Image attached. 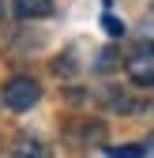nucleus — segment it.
<instances>
[{"label":"nucleus","instance_id":"f257e3e1","mask_svg":"<svg viewBox=\"0 0 154 158\" xmlns=\"http://www.w3.org/2000/svg\"><path fill=\"white\" fill-rule=\"evenodd\" d=\"M38 98H42V87L30 75H15V79L4 83V106L11 113H26L30 106H38Z\"/></svg>","mask_w":154,"mask_h":158},{"label":"nucleus","instance_id":"f03ea898","mask_svg":"<svg viewBox=\"0 0 154 158\" xmlns=\"http://www.w3.org/2000/svg\"><path fill=\"white\" fill-rule=\"evenodd\" d=\"M124 68H128V75H132V83L154 87V42H139L136 49L128 53Z\"/></svg>","mask_w":154,"mask_h":158},{"label":"nucleus","instance_id":"7ed1b4c3","mask_svg":"<svg viewBox=\"0 0 154 158\" xmlns=\"http://www.w3.org/2000/svg\"><path fill=\"white\" fill-rule=\"evenodd\" d=\"M53 11V0H15V15L19 19H42Z\"/></svg>","mask_w":154,"mask_h":158},{"label":"nucleus","instance_id":"20e7f679","mask_svg":"<svg viewBox=\"0 0 154 158\" xmlns=\"http://www.w3.org/2000/svg\"><path fill=\"white\" fill-rule=\"evenodd\" d=\"M117 64H120L117 49H102V56H98V64H94V68H98V72H113Z\"/></svg>","mask_w":154,"mask_h":158},{"label":"nucleus","instance_id":"39448f33","mask_svg":"<svg viewBox=\"0 0 154 158\" xmlns=\"http://www.w3.org/2000/svg\"><path fill=\"white\" fill-rule=\"evenodd\" d=\"M105 154H113V158H139L143 143H136V147H105Z\"/></svg>","mask_w":154,"mask_h":158},{"label":"nucleus","instance_id":"423d86ee","mask_svg":"<svg viewBox=\"0 0 154 158\" xmlns=\"http://www.w3.org/2000/svg\"><path fill=\"white\" fill-rule=\"evenodd\" d=\"M102 27H105L109 38H120V34H124V23H120L117 15H105V19H102Z\"/></svg>","mask_w":154,"mask_h":158},{"label":"nucleus","instance_id":"0eeeda50","mask_svg":"<svg viewBox=\"0 0 154 158\" xmlns=\"http://www.w3.org/2000/svg\"><path fill=\"white\" fill-rule=\"evenodd\" d=\"M143 154H154V132H150L147 139H143Z\"/></svg>","mask_w":154,"mask_h":158}]
</instances>
